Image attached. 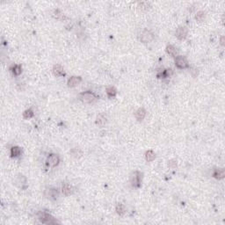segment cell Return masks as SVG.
<instances>
[{
	"mask_svg": "<svg viewBox=\"0 0 225 225\" xmlns=\"http://www.w3.org/2000/svg\"><path fill=\"white\" fill-rule=\"evenodd\" d=\"M97 98H98L97 95L94 92H90V91L84 92L79 94V99L82 102L86 103V104L93 103Z\"/></svg>",
	"mask_w": 225,
	"mask_h": 225,
	"instance_id": "cell-1",
	"label": "cell"
},
{
	"mask_svg": "<svg viewBox=\"0 0 225 225\" xmlns=\"http://www.w3.org/2000/svg\"><path fill=\"white\" fill-rule=\"evenodd\" d=\"M38 219L40 220L41 222L45 223V224H56L59 223L51 215H49L47 212H39L38 213Z\"/></svg>",
	"mask_w": 225,
	"mask_h": 225,
	"instance_id": "cell-2",
	"label": "cell"
},
{
	"mask_svg": "<svg viewBox=\"0 0 225 225\" xmlns=\"http://www.w3.org/2000/svg\"><path fill=\"white\" fill-rule=\"evenodd\" d=\"M154 38H155V35L151 30L145 29L141 33L140 41L143 43H149V42L152 41L154 40Z\"/></svg>",
	"mask_w": 225,
	"mask_h": 225,
	"instance_id": "cell-3",
	"label": "cell"
},
{
	"mask_svg": "<svg viewBox=\"0 0 225 225\" xmlns=\"http://www.w3.org/2000/svg\"><path fill=\"white\" fill-rule=\"evenodd\" d=\"M142 172L136 171H134V173L132 174L131 176V184L134 187L136 188H139L141 186V184H142Z\"/></svg>",
	"mask_w": 225,
	"mask_h": 225,
	"instance_id": "cell-4",
	"label": "cell"
},
{
	"mask_svg": "<svg viewBox=\"0 0 225 225\" xmlns=\"http://www.w3.org/2000/svg\"><path fill=\"white\" fill-rule=\"evenodd\" d=\"M45 196L49 199L50 201H56L59 197V192L57 189L53 188V187H49L47 189L45 190Z\"/></svg>",
	"mask_w": 225,
	"mask_h": 225,
	"instance_id": "cell-5",
	"label": "cell"
},
{
	"mask_svg": "<svg viewBox=\"0 0 225 225\" xmlns=\"http://www.w3.org/2000/svg\"><path fill=\"white\" fill-rule=\"evenodd\" d=\"M175 64L180 69H186L189 67L186 58L183 56H177L175 57Z\"/></svg>",
	"mask_w": 225,
	"mask_h": 225,
	"instance_id": "cell-6",
	"label": "cell"
},
{
	"mask_svg": "<svg viewBox=\"0 0 225 225\" xmlns=\"http://www.w3.org/2000/svg\"><path fill=\"white\" fill-rule=\"evenodd\" d=\"M188 34V29L186 27H180L177 28L175 35L179 40H185Z\"/></svg>",
	"mask_w": 225,
	"mask_h": 225,
	"instance_id": "cell-7",
	"label": "cell"
},
{
	"mask_svg": "<svg viewBox=\"0 0 225 225\" xmlns=\"http://www.w3.org/2000/svg\"><path fill=\"white\" fill-rule=\"evenodd\" d=\"M47 164L52 166V167H55L56 165H58V164L60 163V158L58 155L56 154H50L48 157H47Z\"/></svg>",
	"mask_w": 225,
	"mask_h": 225,
	"instance_id": "cell-8",
	"label": "cell"
},
{
	"mask_svg": "<svg viewBox=\"0 0 225 225\" xmlns=\"http://www.w3.org/2000/svg\"><path fill=\"white\" fill-rule=\"evenodd\" d=\"M81 81H82L81 77H71L68 80L67 85H68L69 87H75V86H77Z\"/></svg>",
	"mask_w": 225,
	"mask_h": 225,
	"instance_id": "cell-9",
	"label": "cell"
},
{
	"mask_svg": "<svg viewBox=\"0 0 225 225\" xmlns=\"http://www.w3.org/2000/svg\"><path fill=\"white\" fill-rule=\"evenodd\" d=\"M224 170L222 168H215L213 171V176L217 180H222L224 178Z\"/></svg>",
	"mask_w": 225,
	"mask_h": 225,
	"instance_id": "cell-10",
	"label": "cell"
},
{
	"mask_svg": "<svg viewBox=\"0 0 225 225\" xmlns=\"http://www.w3.org/2000/svg\"><path fill=\"white\" fill-rule=\"evenodd\" d=\"M62 192L65 196H69L72 193L73 190H72V186L69 184V183H63L62 185Z\"/></svg>",
	"mask_w": 225,
	"mask_h": 225,
	"instance_id": "cell-11",
	"label": "cell"
},
{
	"mask_svg": "<svg viewBox=\"0 0 225 225\" xmlns=\"http://www.w3.org/2000/svg\"><path fill=\"white\" fill-rule=\"evenodd\" d=\"M146 116V110L142 107L137 109L135 113V117L137 120H142Z\"/></svg>",
	"mask_w": 225,
	"mask_h": 225,
	"instance_id": "cell-12",
	"label": "cell"
},
{
	"mask_svg": "<svg viewBox=\"0 0 225 225\" xmlns=\"http://www.w3.org/2000/svg\"><path fill=\"white\" fill-rule=\"evenodd\" d=\"M53 73L57 77H61L64 75V70L63 68L60 65V64H56L53 67Z\"/></svg>",
	"mask_w": 225,
	"mask_h": 225,
	"instance_id": "cell-13",
	"label": "cell"
},
{
	"mask_svg": "<svg viewBox=\"0 0 225 225\" xmlns=\"http://www.w3.org/2000/svg\"><path fill=\"white\" fill-rule=\"evenodd\" d=\"M69 153H70L71 157H73V158H81V157L83 156L82 151H81L80 149H78V148H73V149H71L70 151H69Z\"/></svg>",
	"mask_w": 225,
	"mask_h": 225,
	"instance_id": "cell-14",
	"label": "cell"
},
{
	"mask_svg": "<svg viewBox=\"0 0 225 225\" xmlns=\"http://www.w3.org/2000/svg\"><path fill=\"white\" fill-rule=\"evenodd\" d=\"M166 52L168 55H170L171 56H173V57H176L177 54H178V50L177 48L175 47L174 46L172 45H167L166 47Z\"/></svg>",
	"mask_w": 225,
	"mask_h": 225,
	"instance_id": "cell-15",
	"label": "cell"
},
{
	"mask_svg": "<svg viewBox=\"0 0 225 225\" xmlns=\"http://www.w3.org/2000/svg\"><path fill=\"white\" fill-rule=\"evenodd\" d=\"M96 123L97 125H98L99 127H103L106 125L107 123V117L105 114H99L98 115L97 117V120H96Z\"/></svg>",
	"mask_w": 225,
	"mask_h": 225,
	"instance_id": "cell-16",
	"label": "cell"
},
{
	"mask_svg": "<svg viewBox=\"0 0 225 225\" xmlns=\"http://www.w3.org/2000/svg\"><path fill=\"white\" fill-rule=\"evenodd\" d=\"M11 155L12 158H19L21 155V149L17 146H13L11 149Z\"/></svg>",
	"mask_w": 225,
	"mask_h": 225,
	"instance_id": "cell-17",
	"label": "cell"
},
{
	"mask_svg": "<svg viewBox=\"0 0 225 225\" xmlns=\"http://www.w3.org/2000/svg\"><path fill=\"white\" fill-rule=\"evenodd\" d=\"M156 158V154L153 151H148L145 153V159L148 162H151Z\"/></svg>",
	"mask_w": 225,
	"mask_h": 225,
	"instance_id": "cell-18",
	"label": "cell"
},
{
	"mask_svg": "<svg viewBox=\"0 0 225 225\" xmlns=\"http://www.w3.org/2000/svg\"><path fill=\"white\" fill-rule=\"evenodd\" d=\"M115 209H116L117 214L119 215H120V216H122L125 214V212H126V208H125V206L122 203H118L116 205V208Z\"/></svg>",
	"mask_w": 225,
	"mask_h": 225,
	"instance_id": "cell-19",
	"label": "cell"
},
{
	"mask_svg": "<svg viewBox=\"0 0 225 225\" xmlns=\"http://www.w3.org/2000/svg\"><path fill=\"white\" fill-rule=\"evenodd\" d=\"M117 91L114 86H109L107 88V94L109 98H114L116 96Z\"/></svg>",
	"mask_w": 225,
	"mask_h": 225,
	"instance_id": "cell-20",
	"label": "cell"
},
{
	"mask_svg": "<svg viewBox=\"0 0 225 225\" xmlns=\"http://www.w3.org/2000/svg\"><path fill=\"white\" fill-rule=\"evenodd\" d=\"M53 16L56 18V19H61V20H63V19H65V15H64V13H63V12H61L60 10H58V9H56V10H55L54 11V12H53Z\"/></svg>",
	"mask_w": 225,
	"mask_h": 225,
	"instance_id": "cell-21",
	"label": "cell"
},
{
	"mask_svg": "<svg viewBox=\"0 0 225 225\" xmlns=\"http://www.w3.org/2000/svg\"><path fill=\"white\" fill-rule=\"evenodd\" d=\"M11 69H12V73H13L14 75H16V76H19V75L21 74V72H22V68H21V66L19 65V64L13 65Z\"/></svg>",
	"mask_w": 225,
	"mask_h": 225,
	"instance_id": "cell-22",
	"label": "cell"
},
{
	"mask_svg": "<svg viewBox=\"0 0 225 225\" xmlns=\"http://www.w3.org/2000/svg\"><path fill=\"white\" fill-rule=\"evenodd\" d=\"M15 182H16V184L19 183L20 184V187H22V185L27 183V179H26V177H25V176H23V175H19V176H17V178H16Z\"/></svg>",
	"mask_w": 225,
	"mask_h": 225,
	"instance_id": "cell-23",
	"label": "cell"
},
{
	"mask_svg": "<svg viewBox=\"0 0 225 225\" xmlns=\"http://www.w3.org/2000/svg\"><path fill=\"white\" fill-rule=\"evenodd\" d=\"M205 12H203V11H200V12H198L197 13H196V15H195V19H196V20L197 21H199V22H202L203 20H204V19H205Z\"/></svg>",
	"mask_w": 225,
	"mask_h": 225,
	"instance_id": "cell-24",
	"label": "cell"
},
{
	"mask_svg": "<svg viewBox=\"0 0 225 225\" xmlns=\"http://www.w3.org/2000/svg\"><path fill=\"white\" fill-rule=\"evenodd\" d=\"M23 116H24V118H26V119L32 118V117L34 116V111L29 108V109L26 110V111L23 113Z\"/></svg>",
	"mask_w": 225,
	"mask_h": 225,
	"instance_id": "cell-25",
	"label": "cell"
},
{
	"mask_svg": "<svg viewBox=\"0 0 225 225\" xmlns=\"http://www.w3.org/2000/svg\"><path fill=\"white\" fill-rule=\"evenodd\" d=\"M168 166L171 168V169H175L177 167V161L176 160H170L168 161Z\"/></svg>",
	"mask_w": 225,
	"mask_h": 225,
	"instance_id": "cell-26",
	"label": "cell"
},
{
	"mask_svg": "<svg viewBox=\"0 0 225 225\" xmlns=\"http://www.w3.org/2000/svg\"><path fill=\"white\" fill-rule=\"evenodd\" d=\"M139 6H140L142 9L147 10V9H149V3H148V2H141V3H139Z\"/></svg>",
	"mask_w": 225,
	"mask_h": 225,
	"instance_id": "cell-27",
	"label": "cell"
},
{
	"mask_svg": "<svg viewBox=\"0 0 225 225\" xmlns=\"http://www.w3.org/2000/svg\"><path fill=\"white\" fill-rule=\"evenodd\" d=\"M221 45H224V36H222V38H221Z\"/></svg>",
	"mask_w": 225,
	"mask_h": 225,
	"instance_id": "cell-28",
	"label": "cell"
}]
</instances>
